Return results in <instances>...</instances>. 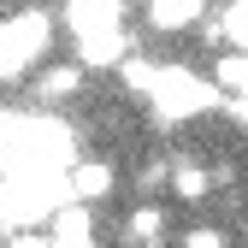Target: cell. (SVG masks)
<instances>
[{"label": "cell", "instance_id": "8992f818", "mask_svg": "<svg viewBox=\"0 0 248 248\" xmlns=\"http://www.w3.org/2000/svg\"><path fill=\"white\" fill-rule=\"evenodd\" d=\"M171 195L189 201V207H201L213 195V171H201L195 160H171Z\"/></svg>", "mask_w": 248, "mask_h": 248}, {"label": "cell", "instance_id": "9c48e42d", "mask_svg": "<svg viewBox=\"0 0 248 248\" xmlns=\"http://www.w3.org/2000/svg\"><path fill=\"white\" fill-rule=\"evenodd\" d=\"M219 36L231 53H248V0H225L219 6Z\"/></svg>", "mask_w": 248, "mask_h": 248}, {"label": "cell", "instance_id": "3957f363", "mask_svg": "<svg viewBox=\"0 0 248 248\" xmlns=\"http://www.w3.org/2000/svg\"><path fill=\"white\" fill-rule=\"evenodd\" d=\"M65 30L71 36H101V30H124V0H65Z\"/></svg>", "mask_w": 248, "mask_h": 248}, {"label": "cell", "instance_id": "7a4b0ae2", "mask_svg": "<svg viewBox=\"0 0 248 248\" xmlns=\"http://www.w3.org/2000/svg\"><path fill=\"white\" fill-rule=\"evenodd\" d=\"M47 42H53V18L42 6H24L12 12L6 24H0V77H30V71H42V59H47Z\"/></svg>", "mask_w": 248, "mask_h": 248}, {"label": "cell", "instance_id": "30bf717a", "mask_svg": "<svg viewBox=\"0 0 248 248\" xmlns=\"http://www.w3.org/2000/svg\"><path fill=\"white\" fill-rule=\"evenodd\" d=\"M213 83H219L225 95H248V53H219V65H213Z\"/></svg>", "mask_w": 248, "mask_h": 248}, {"label": "cell", "instance_id": "8fae6325", "mask_svg": "<svg viewBox=\"0 0 248 248\" xmlns=\"http://www.w3.org/2000/svg\"><path fill=\"white\" fill-rule=\"evenodd\" d=\"M118 77H124V89H130V95H142V101H148V89H154V77H160V65H154L148 53H130V59L118 65Z\"/></svg>", "mask_w": 248, "mask_h": 248}, {"label": "cell", "instance_id": "52a82bcc", "mask_svg": "<svg viewBox=\"0 0 248 248\" xmlns=\"http://www.w3.org/2000/svg\"><path fill=\"white\" fill-rule=\"evenodd\" d=\"M160 236H166V213L154 207V201H142L130 219H124V242H130V248H154Z\"/></svg>", "mask_w": 248, "mask_h": 248}, {"label": "cell", "instance_id": "277c9868", "mask_svg": "<svg viewBox=\"0 0 248 248\" xmlns=\"http://www.w3.org/2000/svg\"><path fill=\"white\" fill-rule=\"evenodd\" d=\"M112 166L107 160H71L65 166V189H71V201H83V207H101L107 195H112Z\"/></svg>", "mask_w": 248, "mask_h": 248}, {"label": "cell", "instance_id": "7c38bea8", "mask_svg": "<svg viewBox=\"0 0 248 248\" xmlns=\"http://www.w3.org/2000/svg\"><path fill=\"white\" fill-rule=\"evenodd\" d=\"M183 248H231V236H225V231H213V225H201V231L183 236Z\"/></svg>", "mask_w": 248, "mask_h": 248}, {"label": "cell", "instance_id": "9a60e30c", "mask_svg": "<svg viewBox=\"0 0 248 248\" xmlns=\"http://www.w3.org/2000/svg\"><path fill=\"white\" fill-rule=\"evenodd\" d=\"M242 236H248V225H242Z\"/></svg>", "mask_w": 248, "mask_h": 248}, {"label": "cell", "instance_id": "ba28073f", "mask_svg": "<svg viewBox=\"0 0 248 248\" xmlns=\"http://www.w3.org/2000/svg\"><path fill=\"white\" fill-rule=\"evenodd\" d=\"M207 12V0H148V24L154 30H183Z\"/></svg>", "mask_w": 248, "mask_h": 248}, {"label": "cell", "instance_id": "4fadbf2b", "mask_svg": "<svg viewBox=\"0 0 248 248\" xmlns=\"http://www.w3.org/2000/svg\"><path fill=\"white\" fill-rule=\"evenodd\" d=\"M0 248H53V236H47V231H12Z\"/></svg>", "mask_w": 248, "mask_h": 248}, {"label": "cell", "instance_id": "5bb4252c", "mask_svg": "<svg viewBox=\"0 0 248 248\" xmlns=\"http://www.w3.org/2000/svg\"><path fill=\"white\" fill-rule=\"evenodd\" d=\"M225 112H231L242 130H248V95H225Z\"/></svg>", "mask_w": 248, "mask_h": 248}, {"label": "cell", "instance_id": "6da1fadb", "mask_svg": "<svg viewBox=\"0 0 248 248\" xmlns=\"http://www.w3.org/2000/svg\"><path fill=\"white\" fill-rule=\"evenodd\" d=\"M213 107H225V89L213 77H201L195 65H177V59L160 65V77H154V89H148L154 124H189V118H201Z\"/></svg>", "mask_w": 248, "mask_h": 248}, {"label": "cell", "instance_id": "5b68a950", "mask_svg": "<svg viewBox=\"0 0 248 248\" xmlns=\"http://www.w3.org/2000/svg\"><path fill=\"white\" fill-rule=\"evenodd\" d=\"M83 95V65H42L36 71V101L42 107H65Z\"/></svg>", "mask_w": 248, "mask_h": 248}]
</instances>
